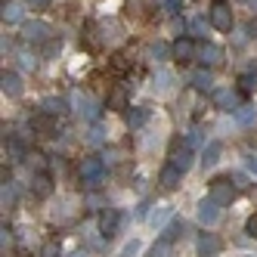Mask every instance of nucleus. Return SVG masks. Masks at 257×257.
Returning a JSON list of instances; mask_svg holds the SVG:
<instances>
[{
  "label": "nucleus",
  "mask_w": 257,
  "mask_h": 257,
  "mask_svg": "<svg viewBox=\"0 0 257 257\" xmlns=\"http://www.w3.org/2000/svg\"><path fill=\"white\" fill-rule=\"evenodd\" d=\"M232 183H235V186H248V183H245V174H232Z\"/></svg>",
  "instance_id": "38"
},
{
  "label": "nucleus",
  "mask_w": 257,
  "mask_h": 257,
  "mask_svg": "<svg viewBox=\"0 0 257 257\" xmlns=\"http://www.w3.org/2000/svg\"><path fill=\"white\" fill-rule=\"evenodd\" d=\"M208 198H214L220 208L229 205V201L235 198V183H229V177H217V180H211V186H208Z\"/></svg>",
  "instance_id": "1"
},
{
  "label": "nucleus",
  "mask_w": 257,
  "mask_h": 257,
  "mask_svg": "<svg viewBox=\"0 0 257 257\" xmlns=\"http://www.w3.org/2000/svg\"><path fill=\"white\" fill-rule=\"evenodd\" d=\"M102 140H105V131H102L99 124H93V131H90V143H102Z\"/></svg>",
  "instance_id": "33"
},
{
  "label": "nucleus",
  "mask_w": 257,
  "mask_h": 257,
  "mask_svg": "<svg viewBox=\"0 0 257 257\" xmlns=\"http://www.w3.org/2000/svg\"><path fill=\"white\" fill-rule=\"evenodd\" d=\"M31 183H34V195H41V198H44V195H50V189H53L47 174H38V177H34Z\"/></svg>",
  "instance_id": "24"
},
{
  "label": "nucleus",
  "mask_w": 257,
  "mask_h": 257,
  "mask_svg": "<svg viewBox=\"0 0 257 257\" xmlns=\"http://www.w3.org/2000/svg\"><path fill=\"white\" fill-rule=\"evenodd\" d=\"M254 121H257V108H254V105H238V108H235V124L248 127V124H254Z\"/></svg>",
  "instance_id": "17"
},
{
  "label": "nucleus",
  "mask_w": 257,
  "mask_h": 257,
  "mask_svg": "<svg viewBox=\"0 0 257 257\" xmlns=\"http://www.w3.org/2000/svg\"><path fill=\"white\" fill-rule=\"evenodd\" d=\"M0 90H4L7 96H22V78L16 75V71H4V75H0Z\"/></svg>",
  "instance_id": "8"
},
{
  "label": "nucleus",
  "mask_w": 257,
  "mask_h": 257,
  "mask_svg": "<svg viewBox=\"0 0 257 257\" xmlns=\"http://www.w3.org/2000/svg\"><path fill=\"white\" fill-rule=\"evenodd\" d=\"M71 257H81V254H71Z\"/></svg>",
  "instance_id": "40"
},
{
  "label": "nucleus",
  "mask_w": 257,
  "mask_h": 257,
  "mask_svg": "<svg viewBox=\"0 0 257 257\" xmlns=\"http://www.w3.org/2000/svg\"><path fill=\"white\" fill-rule=\"evenodd\" d=\"M220 152H223L220 143H208L205 149H201V164H205V168H214V164L220 161Z\"/></svg>",
  "instance_id": "16"
},
{
  "label": "nucleus",
  "mask_w": 257,
  "mask_h": 257,
  "mask_svg": "<svg viewBox=\"0 0 257 257\" xmlns=\"http://www.w3.org/2000/svg\"><path fill=\"white\" fill-rule=\"evenodd\" d=\"M41 108H44V115H50V118L53 115H62L65 112V99H44Z\"/></svg>",
  "instance_id": "23"
},
{
  "label": "nucleus",
  "mask_w": 257,
  "mask_h": 257,
  "mask_svg": "<svg viewBox=\"0 0 257 257\" xmlns=\"http://www.w3.org/2000/svg\"><path fill=\"white\" fill-rule=\"evenodd\" d=\"M25 4H28L31 10H50V4H53V0H25Z\"/></svg>",
  "instance_id": "34"
},
{
  "label": "nucleus",
  "mask_w": 257,
  "mask_h": 257,
  "mask_svg": "<svg viewBox=\"0 0 257 257\" xmlns=\"http://www.w3.org/2000/svg\"><path fill=\"white\" fill-rule=\"evenodd\" d=\"M168 217H171V208H158V211H152V214H149V223H152V226H161Z\"/></svg>",
  "instance_id": "28"
},
{
  "label": "nucleus",
  "mask_w": 257,
  "mask_h": 257,
  "mask_svg": "<svg viewBox=\"0 0 257 257\" xmlns=\"http://www.w3.org/2000/svg\"><path fill=\"white\" fill-rule=\"evenodd\" d=\"M171 53H174V47H168V44H161V41H155V44L149 47V56H152V59H158V62H161V59H168Z\"/></svg>",
  "instance_id": "22"
},
{
  "label": "nucleus",
  "mask_w": 257,
  "mask_h": 257,
  "mask_svg": "<svg viewBox=\"0 0 257 257\" xmlns=\"http://www.w3.org/2000/svg\"><path fill=\"white\" fill-rule=\"evenodd\" d=\"M211 84H214V78H211L208 68H201V71H195V75H192V87L195 90H211Z\"/></svg>",
  "instance_id": "20"
},
{
  "label": "nucleus",
  "mask_w": 257,
  "mask_h": 257,
  "mask_svg": "<svg viewBox=\"0 0 257 257\" xmlns=\"http://www.w3.org/2000/svg\"><path fill=\"white\" fill-rule=\"evenodd\" d=\"M7 155H10L13 161H22V158L28 155V146L22 143V137H10V140H7Z\"/></svg>",
  "instance_id": "15"
},
{
  "label": "nucleus",
  "mask_w": 257,
  "mask_h": 257,
  "mask_svg": "<svg viewBox=\"0 0 257 257\" xmlns=\"http://www.w3.org/2000/svg\"><path fill=\"white\" fill-rule=\"evenodd\" d=\"M238 84H242V90H257V75H254V71H248V75L238 78Z\"/></svg>",
  "instance_id": "29"
},
{
  "label": "nucleus",
  "mask_w": 257,
  "mask_h": 257,
  "mask_svg": "<svg viewBox=\"0 0 257 257\" xmlns=\"http://www.w3.org/2000/svg\"><path fill=\"white\" fill-rule=\"evenodd\" d=\"M195 53H198V47H195L189 38H180V41L174 44V56H177L180 62H189V59H195Z\"/></svg>",
  "instance_id": "11"
},
{
  "label": "nucleus",
  "mask_w": 257,
  "mask_h": 257,
  "mask_svg": "<svg viewBox=\"0 0 257 257\" xmlns=\"http://www.w3.org/2000/svg\"><path fill=\"white\" fill-rule=\"evenodd\" d=\"M245 229H248V235H254V238H257V214H254V217H248Z\"/></svg>",
  "instance_id": "36"
},
{
  "label": "nucleus",
  "mask_w": 257,
  "mask_h": 257,
  "mask_svg": "<svg viewBox=\"0 0 257 257\" xmlns=\"http://www.w3.org/2000/svg\"><path fill=\"white\" fill-rule=\"evenodd\" d=\"M180 232H183V220H180V217H174L171 223L164 226V232H161V235H164V238H171V242H177V235H180Z\"/></svg>",
  "instance_id": "26"
},
{
  "label": "nucleus",
  "mask_w": 257,
  "mask_h": 257,
  "mask_svg": "<svg viewBox=\"0 0 257 257\" xmlns=\"http://www.w3.org/2000/svg\"><path fill=\"white\" fill-rule=\"evenodd\" d=\"M78 112H81L87 121H96V115H99V102H96V99H90V96H84V99H81V108H78Z\"/></svg>",
  "instance_id": "19"
},
{
  "label": "nucleus",
  "mask_w": 257,
  "mask_h": 257,
  "mask_svg": "<svg viewBox=\"0 0 257 257\" xmlns=\"http://www.w3.org/2000/svg\"><path fill=\"white\" fill-rule=\"evenodd\" d=\"M245 168L257 177V155H248V158H245Z\"/></svg>",
  "instance_id": "37"
},
{
  "label": "nucleus",
  "mask_w": 257,
  "mask_h": 257,
  "mask_svg": "<svg viewBox=\"0 0 257 257\" xmlns=\"http://www.w3.org/2000/svg\"><path fill=\"white\" fill-rule=\"evenodd\" d=\"M149 257H174V242L171 238H155V245H152V254Z\"/></svg>",
  "instance_id": "18"
},
{
  "label": "nucleus",
  "mask_w": 257,
  "mask_h": 257,
  "mask_svg": "<svg viewBox=\"0 0 257 257\" xmlns=\"http://www.w3.org/2000/svg\"><path fill=\"white\" fill-rule=\"evenodd\" d=\"M161 7L168 13H180V0H161Z\"/></svg>",
  "instance_id": "35"
},
{
  "label": "nucleus",
  "mask_w": 257,
  "mask_h": 257,
  "mask_svg": "<svg viewBox=\"0 0 257 257\" xmlns=\"http://www.w3.org/2000/svg\"><path fill=\"white\" fill-rule=\"evenodd\" d=\"M44 257H56V251H53V248H47V251H44Z\"/></svg>",
  "instance_id": "39"
},
{
  "label": "nucleus",
  "mask_w": 257,
  "mask_h": 257,
  "mask_svg": "<svg viewBox=\"0 0 257 257\" xmlns=\"http://www.w3.org/2000/svg\"><path fill=\"white\" fill-rule=\"evenodd\" d=\"M22 16H25V7L19 4V0H10V4H4V22L16 25V22H22Z\"/></svg>",
  "instance_id": "14"
},
{
  "label": "nucleus",
  "mask_w": 257,
  "mask_h": 257,
  "mask_svg": "<svg viewBox=\"0 0 257 257\" xmlns=\"http://www.w3.org/2000/svg\"><path fill=\"white\" fill-rule=\"evenodd\" d=\"M0 198H4V208H16V183H4V192H0Z\"/></svg>",
  "instance_id": "25"
},
{
  "label": "nucleus",
  "mask_w": 257,
  "mask_h": 257,
  "mask_svg": "<svg viewBox=\"0 0 257 257\" xmlns=\"http://www.w3.org/2000/svg\"><path fill=\"white\" fill-rule=\"evenodd\" d=\"M121 211H115V208H105L102 211V217H99V229H102V235L105 238H112L115 232H118V226H121Z\"/></svg>",
  "instance_id": "3"
},
{
  "label": "nucleus",
  "mask_w": 257,
  "mask_h": 257,
  "mask_svg": "<svg viewBox=\"0 0 257 257\" xmlns=\"http://www.w3.org/2000/svg\"><path fill=\"white\" fill-rule=\"evenodd\" d=\"M217 217H220V205L214 198H201L198 201V220L205 226H211V223H217Z\"/></svg>",
  "instance_id": "6"
},
{
  "label": "nucleus",
  "mask_w": 257,
  "mask_h": 257,
  "mask_svg": "<svg viewBox=\"0 0 257 257\" xmlns=\"http://www.w3.org/2000/svg\"><path fill=\"white\" fill-rule=\"evenodd\" d=\"M220 254V238L214 232H201L198 235V257H217Z\"/></svg>",
  "instance_id": "7"
},
{
  "label": "nucleus",
  "mask_w": 257,
  "mask_h": 257,
  "mask_svg": "<svg viewBox=\"0 0 257 257\" xmlns=\"http://www.w3.org/2000/svg\"><path fill=\"white\" fill-rule=\"evenodd\" d=\"M102 174H105V161H102V158H96V155L84 158V161H81V168H78V177H81V183H87V186L99 183V180H102Z\"/></svg>",
  "instance_id": "2"
},
{
  "label": "nucleus",
  "mask_w": 257,
  "mask_h": 257,
  "mask_svg": "<svg viewBox=\"0 0 257 257\" xmlns=\"http://www.w3.org/2000/svg\"><path fill=\"white\" fill-rule=\"evenodd\" d=\"M180 177H183V171L177 168V164H164L161 174H158V183H161L164 189H177L180 186Z\"/></svg>",
  "instance_id": "10"
},
{
  "label": "nucleus",
  "mask_w": 257,
  "mask_h": 257,
  "mask_svg": "<svg viewBox=\"0 0 257 257\" xmlns=\"http://www.w3.org/2000/svg\"><path fill=\"white\" fill-rule=\"evenodd\" d=\"M22 38L28 44H44V41H50V25L47 22H28L25 31H22Z\"/></svg>",
  "instance_id": "5"
},
{
  "label": "nucleus",
  "mask_w": 257,
  "mask_h": 257,
  "mask_svg": "<svg viewBox=\"0 0 257 257\" xmlns=\"http://www.w3.org/2000/svg\"><path fill=\"white\" fill-rule=\"evenodd\" d=\"M211 25H214L217 31H229V28H232V13H229L226 4H214V7H211Z\"/></svg>",
  "instance_id": "4"
},
{
  "label": "nucleus",
  "mask_w": 257,
  "mask_h": 257,
  "mask_svg": "<svg viewBox=\"0 0 257 257\" xmlns=\"http://www.w3.org/2000/svg\"><path fill=\"white\" fill-rule=\"evenodd\" d=\"M137 254H140V242H137V238H131V242L124 245V254L121 257H137Z\"/></svg>",
  "instance_id": "30"
},
{
  "label": "nucleus",
  "mask_w": 257,
  "mask_h": 257,
  "mask_svg": "<svg viewBox=\"0 0 257 257\" xmlns=\"http://www.w3.org/2000/svg\"><path fill=\"white\" fill-rule=\"evenodd\" d=\"M189 31H192V34H205V31H208L205 19H192V22H189Z\"/></svg>",
  "instance_id": "31"
},
{
  "label": "nucleus",
  "mask_w": 257,
  "mask_h": 257,
  "mask_svg": "<svg viewBox=\"0 0 257 257\" xmlns=\"http://www.w3.org/2000/svg\"><path fill=\"white\" fill-rule=\"evenodd\" d=\"M195 56H198V62H201V65H217L220 59H223V50H220L217 44H201Z\"/></svg>",
  "instance_id": "9"
},
{
  "label": "nucleus",
  "mask_w": 257,
  "mask_h": 257,
  "mask_svg": "<svg viewBox=\"0 0 257 257\" xmlns=\"http://www.w3.org/2000/svg\"><path fill=\"white\" fill-rule=\"evenodd\" d=\"M214 102H217V108H226V112H235L238 108V96L232 93V90H217Z\"/></svg>",
  "instance_id": "13"
},
{
  "label": "nucleus",
  "mask_w": 257,
  "mask_h": 257,
  "mask_svg": "<svg viewBox=\"0 0 257 257\" xmlns=\"http://www.w3.org/2000/svg\"><path fill=\"white\" fill-rule=\"evenodd\" d=\"M124 105H127V93H124L121 87H115L112 96H108V108H124Z\"/></svg>",
  "instance_id": "27"
},
{
  "label": "nucleus",
  "mask_w": 257,
  "mask_h": 257,
  "mask_svg": "<svg viewBox=\"0 0 257 257\" xmlns=\"http://www.w3.org/2000/svg\"><path fill=\"white\" fill-rule=\"evenodd\" d=\"M171 164H177V168L186 174V171L192 168V146H189V143H183L180 149H174V161H171Z\"/></svg>",
  "instance_id": "12"
},
{
  "label": "nucleus",
  "mask_w": 257,
  "mask_h": 257,
  "mask_svg": "<svg viewBox=\"0 0 257 257\" xmlns=\"http://www.w3.org/2000/svg\"><path fill=\"white\" fill-rule=\"evenodd\" d=\"M146 118H149V108H131V112H127V124L131 127H143Z\"/></svg>",
  "instance_id": "21"
},
{
  "label": "nucleus",
  "mask_w": 257,
  "mask_h": 257,
  "mask_svg": "<svg viewBox=\"0 0 257 257\" xmlns=\"http://www.w3.org/2000/svg\"><path fill=\"white\" fill-rule=\"evenodd\" d=\"M155 87H158V90H168V87H171V75H168V71H161V75L155 78Z\"/></svg>",
  "instance_id": "32"
}]
</instances>
